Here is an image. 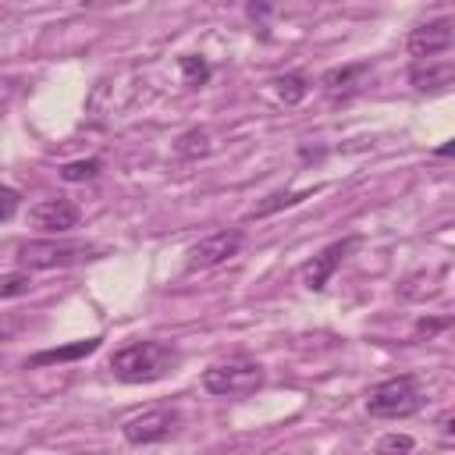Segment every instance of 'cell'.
I'll use <instances>...</instances> for the list:
<instances>
[{
    "label": "cell",
    "instance_id": "obj_1",
    "mask_svg": "<svg viewBox=\"0 0 455 455\" xmlns=\"http://www.w3.org/2000/svg\"><path fill=\"white\" fill-rule=\"evenodd\" d=\"M181 352L167 341H132L110 355V373L124 384H153L164 380L171 370H178Z\"/></svg>",
    "mask_w": 455,
    "mask_h": 455
},
{
    "label": "cell",
    "instance_id": "obj_2",
    "mask_svg": "<svg viewBox=\"0 0 455 455\" xmlns=\"http://www.w3.org/2000/svg\"><path fill=\"white\" fill-rule=\"evenodd\" d=\"M423 409V387L412 373H398L370 387L366 395V412L373 419H405Z\"/></svg>",
    "mask_w": 455,
    "mask_h": 455
},
{
    "label": "cell",
    "instance_id": "obj_3",
    "mask_svg": "<svg viewBox=\"0 0 455 455\" xmlns=\"http://www.w3.org/2000/svg\"><path fill=\"white\" fill-rule=\"evenodd\" d=\"M263 366L256 359H245V355H235V359H224V363H213L203 370V387L217 398H249L263 387Z\"/></svg>",
    "mask_w": 455,
    "mask_h": 455
},
{
    "label": "cell",
    "instance_id": "obj_4",
    "mask_svg": "<svg viewBox=\"0 0 455 455\" xmlns=\"http://www.w3.org/2000/svg\"><path fill=\"white\" fill-rule=\"evenodd\" d=\"M178 427H181V412L171 405H160V409H146V412H135L132 419H124L121 434L128 444L146 448V444H160V441L174 437Z\"/></svg>",
    "mask_w": 455,
    "mask_h": 455
},
{
    "label": "cell",
    "instance_id": "obj_5",
    "mask_svg": "<svg viewBox=\"0 0 455 455\" xmlns=\"http://www.w3.org/2000/svg\"><path fill=\"white\" fill-rule=\"evenodd\" d=\"M85 256H89V249L71 245V242H21L18 245L21 270H57V267H71Z\"/></svg>",
    "mask_w": 455,
    "mask_h": 455
},
{
    "label": "cell",
    "instance_id": "obj_6",
    "mask_svg": "<svg viewBox=\"0 0 455 455\" xmlns=\"http://www.w3.org/2000/svg\"><path fill=\"white\" fill-rule=\"evenodd\" d=\"M242 242H245V235L238 228H224V231H213V235L199 238L188 249V270H210V267L228 263L231 256L242 252Z\"/></svg>",
    "mask_w": 455,
    "mask_h": 455
},
{
    "label": "cell",
    "instance_id": "obj_7",
    "mask_svg": "<svg viewBox=\"0 0 455 455\" xmlns=\"http://www.w3.org/2000/svg\"><path fill=\"white\" fill-rule=\"evenodd\" d=\"M359 245V238L355 235H348V238H341V242H331V245H323L306 267H302V284L309 288V291H323L327 288V281L334 277V270L341 267V259L352 252Z\"/></svg>",
    "mask_w": 455,
    "mask_h": 455
},
{
    "label": "cell",
    "instance_id": "obj_8",
    "mask_svg": "<svg viewBox=\"0 0 455 455\" xmlns=\"http://www.w3.org/2000/svg\"><path fill=\"white\" fill-rule=\"evenodd\" d=\"M451 18H434V21H423L409 32L405 39V50L416 57V60H434L437 53H448L451 50Z\"/></svg>",
    "mask_w": 455,
    "mask_h": 455
},
{
    "label": "cell",
    "instance_id": "obj_9",
    "mask_svg": "<svg viewBox=\"0 0 455 455\" xmlns=\"http://www.w3.org/2000/svg\"><path fill=\"white\" fill-rule=\"evenodd\" d=\"M370 75H373V68H370L366 60H359V64H341V68H327V71L320 75V92H323L327 100H334V103H345V100H352L355 92H363V85L370 82Z\"/></svg>",
    "mask_w": 455,
    "mask_h": 455
},
{
    "label": "cell",
    "instance_id": "obj_10",
    "mask_svg": "<svg viewBox=\"0 0 455 455\" xmlns=\"http://www.w3.org/2000/svg\"><path fill=\"white\" fill-rule=\"evenodd\" d=\"M78 206L71 203V199H43V203H36L32 210H28V220L39 228V231H46V235H64V231H71V228H78Z\"/></svg>",
    "mask_w": 455,
    "mask_h": 455
},
{
    "label": "cell",
    "instance_id": "obj_11",
    "mask_svg": "<svg viewBox=\"0 0 455 455\" xmlns=\"http://www.w3.org/2000/svg\"><path fill=\"white\" fill-rule=\"evenodd\" d=\"M100 334L96 338H82V341H71V345H57V348H43V352H36V355H28L25 359V366L28 370H39V366H53V363H75V359H85V355H92L96 348H100Z\"/></svg>",
    "mask_w": 455,
    "mask_h": 455
},
{
    "label": "cell",
    "instance_id": "obj_12",
    "mask_svg": "<svg viewBox=\"0 0 455 455\" xmlns=\"http://www.w3.org/2000/svg\"><path fill=\"white\" fill-rule=\"evenodd\" d=\"M451 78H455V64L451 60H416L412 64V71H409V82H412V89H419V92H434V89H444V85H451Z\"/></svg>",
    "mask_w": 455,
    "mask_h": 455
},
{
    "label": "cell",
    "instance_id": "obj_13",
    "mask_svg": "<svg viewBox=\"0 0 455 455\" xmlns=\"http://www.w3.org/2000/svg\"><path fill=\"white\" fill-rule=\"evenodd\" d=\"M210 149H213L210 128H188V132H181L178 142H174V153H178L181 160H199V156H206Z\"/></svg>",
    "mask_w": 455,
    "mask_h": 455
},
{
    "label": "cell",
    "instance_id": "obj_14",
    "mask_svg": "<svg viewBox=\"0 0 455 455\" xmlns=\"http://www.w3.org/2000/svg\"><path fill=\"white\" fill-rule=\"evenodd\" d=\"M274 92H277V100H281V103L295 107V103H302V100L309 96V78H306L302 71L277 75V78H274Z\"/></svg>",
    "mask_w": 455,
    "mask_h": 455
},
{
    "label": "cell",
    "instance_id": "obj_15",
    "mask_svg": "<svg viewBox=\"0 0 455 455\" xmlns=\"http://www.w3.org/2000/svg\"><path fill=\"white\" fill-rule=\"evenodd\" d=\"M178 68H181V78H185V85H192V89H199V85H206L210 82V64L199 57V53H185L181 60H178Z\"/></svg>",
    "mask_w": 455,
    "mask_h": 455
},
{
    "label": "cell",
    "instance_id": "obj_16",
    "mask_svg": "<svg viewBox=\"0 0 455 455\" xmlns=\"http://www.w3.org/2000/svg\"><path fill=\"white\" fill-rule=\"evenodd\" d=\"M100 171H103V160H100V156H89V160H71V164H64V167H60V178L75 185V181H92Z\"/></svg>",
    "mask_w": 455,
    "mask_h": 455
},
{
    "label": "cell",
    "instance_id": "obj_17",
    "mask_svg": "<svg viewBox=\"0 0 455 455\" xmlns=\"http://www.w3.org/2000/svg\"><path fill=\"white\" fill-rule=\"evenodd\" d=\"M28 291H32V277H28V270L0 274V299H18V295H28Z\"/></svg>",
    "mask_w": 455,
    "mask_h": 455
},
{
    "label": "cell",
    "instance_id": "obj_18",
    "mask_svg": "<svg viewBox=\"0 0 455 455\" xmlns=\"http://www.w3.org/2000/svg\"><path fill=\"white\" fill-rule=\"evenodd\" d=\"M309 192H277V196H270L267 203H259V206H252L249 210V220L252 217H267V213H274V210H281V206H295V203H302Z\"/></svg>",
    "mask_w": 455,
    "mask_h": 455
},
{
    "label": "cell",
    "instance_id": "obj_19",
    "mask_svg": "<svg viewBox=\"0 0 455 455\" xmlns=\"http://www.w3.org/2000/svg\"><path fill=\"white\" fill-rule=\"evenodd\" d=\"M412 448H416V441L409 434H398V430H391L377 441V455H409Z\"/></svg>",
    "mask_w": 455,
    "mask_h": 455
},
{
    "label": "cell",
    "instance_id": "obj_20",
    "mask_svg": "<svg viewBox=\"0 0 455 455\" xmlns=\"http://www.w3.org/2000/svg\"><path fill=\"white\" fill-rule=\"evenodd\" d=\"M18 206H21V192L0 185V224H7V220L18 213Z\"/></svg>",
    "mask_w": 455,
    "mask_h": 455
},
{
    "label": "cell",
    "instance_id": "obj_21",
    "mask_svg": "<svg viewBox=\"0 0 455 455\" xmlns=\"http://www.w3.org/2000/svg\"><path fill=\"white\" fill-rule=\"evenodd\" d=\"M448 327H451V316H423L416 323V334L419 338H434L437 331H448Z\"/></svg>",
    "mask_w": 455,
    "mask_h": 455
},
{
    "label": "cell",
    "instance_id": "obj_22",
    "mask_svg": "<svg viewBox=\"0 0 455 455\" xmlns=\"http://www.w3.org/2000/svg\"><path fill=\"white\" fill-rule=\"evenodd\" d=\"M18 331H21V316H14V313H0V341H11Z\"/></svg>",
    "mask_w": 455,
    "mask_h": 455
},
{
    "label": "cell",
    "instance_id": "obj_23",
    "mask_svg": "<svg viewBox=\"0 0 455 455\" xmlns=\"http://www.w3.org/2000/svg\"><path fill=\"white\" fill-rule=\"evenodd\" d=\"M245 14H249V18H263V14H270V7H267V4H249Z\"/></svg>",
    "mask_w": 455,
    "mask_h": 455
},
{
    "label": "cell",
    "instance_id": "obj_24",
    "mask_svg": "<svg viewBox=\"0 0 455 455\" xmlns=\"http://www.w3.org/2000/svg\"><path fill=\"white\" fill-rule=\"evenodd\" d=\"M441 434H451V412L441 416Z\"/></svg>",
    "mask_w": 455,
    "mask_h": 455
}]
</instances>
